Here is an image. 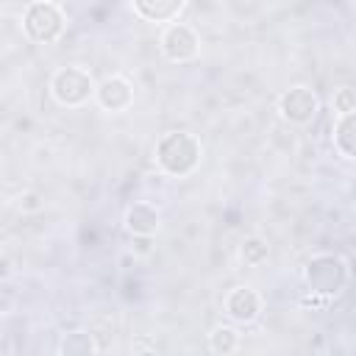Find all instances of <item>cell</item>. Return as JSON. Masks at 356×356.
I'll return each mask as SVG.
<instances>
[{
	"label": "cell",
	"mask_w": 356,
	"mask_h": 356,
	"mask_svg": "<svg viewBox=\"0 0 356 356\" xmlns=\"http://www.w3.org/2000/svg\"><path fill=\"white\" fill-rule=\"evenodd\" d=\"M334 111H339V117L356 111V89H350V86L337 89L334 92Z\"/></svg>",
	"instance_id": "9a60e30c"
},
{
	"label": "cell",
	"mask_w": 356,
	"mask_h": 356,
	"mask_svg": "<svg viewBox=\"0 0 356 356\" xmlns=\"http://www.w3.org/2000/svg\"><path fill=\"white\" fill-rule=\"evenodd\" d=\"M134 11L147 22H170L184 11V0H136Z\"/></svg>",
	"instance_id": "30bf717a"
},
{
	"label": "cell",
	"mask_w": 356,
	"mask_h": 356,
	"mask_svg": "<svg viewBox=\"0 0 356 356\" xmlns=\"http://www.w3.org/2000/svg\"><path fill=\"white\" fill-rule=\"evenodd\" d=\"M239 256H242L245 264H261V261L270 256V248H267L264 239H259V236H248V239L242 242V248H239Z\"/></svg>",
	"instance_id": "5bb4252c"
},
{
	"label": "cell",
	"mask_w": 356,
	"mask_h": 356,
	"mask_svg": "<svg viewBox=\"0 0 356 356\" xmlns=\"http://www.w3.org/2000/svg\"><path fill=\"white\" fill-rule=\"evenodd\" d=\"M58 356H95V337L89 331H70L58 342Z\"/></svg>",
	"instance_id": "7c38bea8"
},
{
	"label": "cell",
	"mask_w": 356,
	"mask_h": 356,
	"mask_svg": "<svg viewBox=\"0 0 356 356\" xmlns=\"http://www.w3.org/2000/svg\"><path fill=\"white\" fill-rule=\"evenodd\" d=\"M156 161L167 175H189L200 161V142L186 131H170L156 145Z\"/></svg>",
	"instance_id": "6da1fadb"
},
{
	"label": "cell",
	"mask_w": 356,
	"mask_h": 356,
	"mask_svg": "<svg viewBox=\"0 0 356 356\" xmlns=\"http://www.w3.org/2000/svg\"><path fill=\"white\" fill-rule=\"evenodd\" d=\"M261 312V298L250 286H234L225 298V314L236 323H253Z\"/></svg>",
	"instance_id": "ba28073f"
},
{
	"label": "cell",
	"mask_w": 356,
	"mask_h": 356,
	"mask_svg": "<svg viewBox=\"0 0 356 356\" xmlns=\"http://www.w3.org/2000/svg\"><path fill=\"white\" fill-rule=\"evenodd\" d=\"M239 345V334L236 328L231 325H217L211 334H209V348L217 353V356H231Z\"/></svg>",
	"instance_id": "4fadbf2b"
},
{
	"label": "cell",
	"mask_w": 356,
	"mask_h": 356,
	"mask_svg": "<svg viewBox=\"0 0 356 356\" xmlns=\"http://www.w3.org/2000/svg\"><path fill=\"white\" fill-rule=\"evenodd\" d=\"M159 44H161L164 58L172 61V64H186V61H192V58L197 56V50H200V39H197L195 28L186 25V22H170V25L164 28Z\"/></svg>",
	"instance_id": "5b68a950"
},
{
	"label": "cell",
	"mask_w": 356,
	"mask_h": 356,
	"mask_svg": "<svg viewBox=\"0 0 356 356\" xmlns=\"http://www.w3.org/2000/svg\"><path fill=\"white\" fill-rule=\"evenodd\" d=\"M64 22H67L64 8H61L58 3H50V0H36V3H31V6L25 8V14H22V28H25V33H28L33 42H39V44L56 42V39L64 33Z\"/></svg>",
	"instance_id": "3957f363"
},
{
	"label": "cell",
	"mask_w": 356,
	"mask_h": 356,
	"mask_svg": "<svg viewBox=\"0 0 356 356\" xmlns=\"http://www.w3.org/2000/svg\"><path fill=\"white\" fill-rule=\"evenodd\" d=\"M348 264L337 253H317L306 261L303 278L312 295L317 298H334L348 286Z\"/></svg>",
	"instance_id": "7a4b0ae2"
},
{
	"label": "cell",
	"mask_w": 356,
	"mask_h": 356,
	"mask_svg": "<svg viewBox=\"0 0 356 356\" xmlns=\"http://www.w3.org/2000/svg\"><path fill=\"white\" fill-rule=\"evenodd\" d=\"M159 222H161L159 209L150 206V203H145V200L128 206V211H125V228L134 236H153L159 231Z\"/></svg>",
	"instance_id": "9c48e42d"
},
{
	"label": "cell",
	"mask_w": 356,
	"mask_h": 356,
	"mask_svg": "<svg viewBox=\"0 0 356 356\" xmlns=\"http://www.w3.org/2000/svg\"><path fill=\"white\" fill-rule=\"evenodd\" d=\"M95 97L106 111H125L134 103V86L122 75H108L97 83Z\"/></svg>",
	"instance_id": "52a82bcc"
},
{
	"label": "cell",
	"mask_w": 356,
	"mask_h": 356,
	"mask_svg": "<svg viewBox=\"0 0 356 356\" xmlns=\"http://www.w3.org/2000/svg\"><path fill=\"white\" fill-rule=\"evenodd\" d=\"M334 145L345 159H356V111L342 114L334 125Z\"/></svg>",
	"instance_id": "8fae6325"
},
{
	"label": "cell",
	"mask_w": 356,
	"mask_h": 356,
	"mask_svg": "<svg viewBox=\"0 0 356 356\" xmlns=\"http://www.w3.org/2000/svg\"><path fill=\"white\" fill-rule=\"evenodd\" d=\"M95 92H97V86H95L92 75L81 67H58L50 78V95L56 97V103H61L67 108L83 106Z\"/></svg>",
	"instance_id": "277c9868"
},
{
	"label": "cell",
	"mask_w": 356,
	"mask_h": 356,
	"mask_svg": "<svg viewBox=\"0 0 356 356\" xmlns=\"http://www.w3.org/2000/svg\"><path fill=\"white\" fill-rule=\"evenodd\" d=\"M278 111L286 122L292 125H306L317 117L320 111V100L309 86H289L281 97H278Z\"/></svg>",
	"instance_id": "8992f818"
},
{
	"label": "cell",
	"mask_w": 356,
	"mask_h": 356,
	"mask_svg": "<svg viewBox=\"0 0 356 356\" xmlns=\"http://www.w3.org/2000/svg\"><path fill=\"white\" fill-rule=\"evenodd\" d=\"M136 356H159V350H153V348H145V350H139Z\"/></svg>",
	"instance_id": "2e32d148"
}]
</instances>
